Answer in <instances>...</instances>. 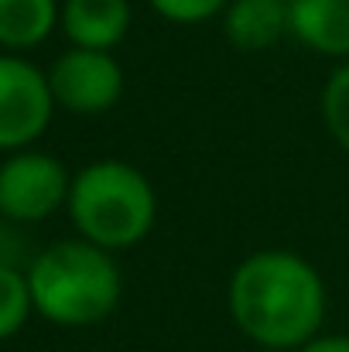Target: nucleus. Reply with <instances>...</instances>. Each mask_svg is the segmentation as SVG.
Listing matches in <instances>:
<instances>
[{
  "label": "nucleus",
  "mask_w": 349,
  "mask_h": 352,
  "mask_svg": "<svg viewBox=\"0 0 349 352\" xmlns=\"http://www.w3.org/2000/svg\"><path fill=\"white\" fill-rule=\"evenodd\" d=\"M72 175L65 164L45 151H10L0 164V216L7 223L28 226L45 223L69 202Z\"/></svg>",
  "instance_id": "4"
},
{
  "label": "nucleus",
  "mask_w": 349,
  "mask_h": 352,
  "mask_svg": "<svg viewBox=\"0 0 349 352\" xmlns=\"http://www.w3.org/2000/svg\"><path fill=\"white\" fill-rule=\"evenodd\" d=\"M69 219L83 239L103 250L137 246L154 230L158 195L154 185L127 161H93L86 164L69 188Z\"/></svg>",
  "instance_id": "3"
},
{
  "label": "nucleus",
  "mask_w": 349,
  "mask_h": 352,
  "mask_svg": "<svg viewBox=\"0 0 349 352\" xmlns=\"http://www.w3.org/2000/svg\"><path fill=\"white\" fill-rule=\"evenodd\" d=\"M31 311H34V301H31L28 274L10 263H0V342L17 336Z\"/></svg>",
  "instance_id": "11"
},
{
  "label": "nucleus",
  "mask_w": 349,
  "mask_h": 352,
  "mask_svg": "<svg viewBox=\"0 0 349 352\" xmlns=\"http://www.w3.org/2000/svg\"><path fill=\"white\" fill-rule=\"evenodd\" d=\"M55 0H0V45L3 48H34L59 24Z\"/></svg>",
  "instance_id": "10"
},
{
  "label": "nucleus",
  "mask_w": 349,
  "mask_h": 352,
  "mask_svg": "<svg viewBox=\"0 0 349 352\" xmlns=\"http://www.w3.org/2000/svg\"><path fill=\"white\" fill-rule=\"evenodd\" d=\"M34 311L62 329H89L114 315L123 280L114 253L89 239H62L28 263Z\"/></svg>",
  "instance_id": "2"
},
{
  "label": "nucleus",
  "mask_w": 349,
  "mask_h": 352,
  "mask_svg": "<svg viewBox=\"0 0 349 352\" xmlns=\"http://www.w3.org/2000/svg\"><path fill=\"white\" fill-rule=\"evenodd\" d=\"M298 352H349V336H315Z\"/></svg>",
  "instance_id": "14"
},
{
  "label": "nucleus",
  "mask_w": 349,
  "mask_h": 352,
  "mask_svg": "<svg viewBox=\"0 0 349 352\" xmlns=\"http://www.w3.org/2000/svg\"><path fill=\"white\" fill-rule=\"evenodd\" d=\"M48 86H52L55 107L79 113V117H96V113H107L120 103L123 69L110 52L72 45L48 69Z\"/></svg>",
  "instance_id": "6"
},
{
  "label": "nucleus",
  "mask_w": 349,
  "mask_h": 352,
  "mask_svg": "<svg viewBox=\"0 0 349 352\" xmlns=\"http://www.w3.org/2000/svg\"><path fill=\"white\" fill-rule=\"evenodd\" d=\"M233 325L264 349H302L326 322V280L291 250H260L236 263L226 291Z\"/></svg>",
  "instance_id": "1"
},
{
  "label": "nucleus",
  "mask_w": 349,
  "mask_h": 352,
  "mask_svg": "<svg viewBox=\"0 0 349 352\" xmlns=\"http://www.w3.org/2000/svg\"><path fill=\"white\" fill-rule=\"evenodd\" d=\"M291 34L329 58H349V0H291Z\"/></svg>",
  "instance_id": "9"
},
{
  "label": "nucleus",
  "mask_w": 349,
  "mask_h": 352,
  "mask_svg": "<svg viewBox=\"0 0 349 352\" xmlns=\"http://www.w3.org/2000/svg\"><path fill=\"white\" fill-rule=\"evenodd\" d=\"M165 21L175 24H202L209 17H216L220 10H226L230 0H147Z\"/></svg>",
  "instance_id": "13"
},
{
  "label": "nucleus",
  "mask_w": 349,
  "mask_h": 352,
  "mask_svg": "<svg viewBox=\"0 0 349 352\" xmlns=\"http://www.w3.org/2000/svg\"><path fill=\"white\" fill-rule=\"evenodd\" d=\"M62 31L76 48H116L130 31V3L127 0H65Z\"/></svg>",
  "instance_id": "7"
},
{
  "label": "nucleus",
  "mask_w": 349,
  "mask_h": 352,
  "mask_svg": "<svg viewBox=\"0 0 349 352\" xmlns=\"http://www.w3.org/2000/svg\"><path fill=\"white\" fill-rule=\"evenodd\" d=\"M223 31L236 52H264L291 31V0H230Z\"/></svg>",
  "instance_id": "8"
},
{
  "label": "nucleus",
  "mask_w": 349,
  "mask_h": 352,
  "mask_svg": "<svg viewBox=\"0 0 349 352\" xmlns=\"http://www.w3.org/2000/svg\"><path fill=\"white\" fill-rule=\"evenodd\" d=\"M322 120L336 144L349 154V62L339 65L322 89Z\"/></svg>",
  "instance_id": "12"
},
{
  "label": "nucleus",
  "mask_w": 349,
  "mask_h": 352,
  "mask_svg": "<svg viewBox=\"0 0 349 352\" xmlns=\"http://www.w3.org/2000/svg\"><path fill=\"white\" fill-rule=\"evenodd\" d=\"M48 72L17 55H0V151L31 147L52 123Z\"/></svg>",
  "instance_id": "5"
}]
</instances>
